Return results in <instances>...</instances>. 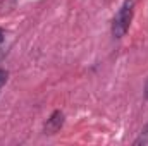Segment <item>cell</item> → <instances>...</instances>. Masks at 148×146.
<instances>
[{
    "label": "cell",
    "mask_w": 148,
    "mask_h": 146,
    "mask_svg": "<svg viewBox=\"0 0 148 146\" xmlns=\"http://www.w3.org/2000/svg\"><path fill=\"white\" fill-rule=\"evenodd\" d=\"M143 98L148 102V77H147V81H145V86H143Z\"/></svg>",
    "instance_id": "5"
},
{
    "label": "cell",
    "mask_w": 148,
    "mask_h": 146,
    "mask_svg": "<svg viewBox=\"0 0 148 146\" xmlns=\"http://www.w3.org/2000/svg\"><path fill=\"white\" fill-rule=\"evenodd\" d=\"M134 146H147L148 145V122L145 124V127L141 129V132H140V136L134 139Z\"/></svg>",
    "instance_id": "3"
},
{
    "label": "cell",
    "mask_w": 148,
    "mask_h": 146,
    "mask_svg": "<svg viewBox=\"0 0 148 146\" xmlns=\"http://www.w3.org/2000/svg\"><path fill=\"white\" fill-rule=\"evenodd\" d=\"M64 122H66L64 112H62V110H53L52 115L47 119V122H45V126H43V134H47V136L57 134V132L62 129Z\"/></svg>",
    "instance_id": "2"
},
{
    "label": "cell",
    "mask_w": 148,
    "mask_h": 146,
    "mask_svg": "<svg viewBox=\"0 0 148 146\" xmlns=\"http://www.w3.org/2000/svg\"><path fill=\"white\" fill-rule=\"evenodd\" d=\"M3 38H5V33H3V29H2V28H0V43H2V41H3Z\"/></svg>",
    "instance_id": "6"
},
{
    "label": "cell",
    "mask_w": 148,
    "mask_h": 146,
    "mask_svg": "<svg viewBox=\"0 0 148 146\" xmlns=\"http://www.w3.org/2000/svg\"><path fill=\"white\" fill-rule=\"evenodd\" d=\"M133 16H134V0H124L112 19L110 33L114 40H121L122 36H126V33L131 26Z\"/></svg>",
    "instance_id": "1"
},
{
    "label": "cell",
    "mask_w": 148,
    "mask_h": 146,
    "mask_svg": "<svg viewBox=\"0 0 148 146\" xmlns=\"http://www.w3.org/2000/svg\"><path fill=\"white\" fill-rule=\"evenodd\" d=\"M7 79H9V71H5V69H0V89L3 88V84L7 83Z\"/></svg>",
    "instance_id": "4"
}]
</instances>
